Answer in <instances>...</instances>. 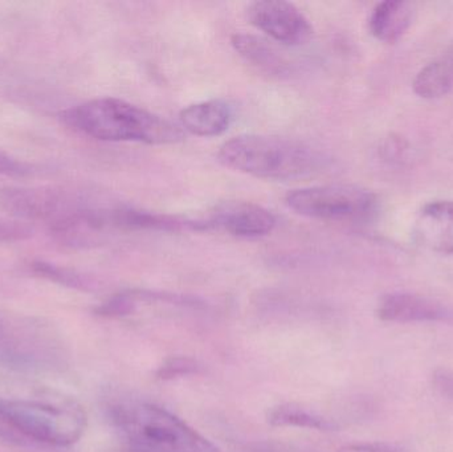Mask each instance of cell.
I'll return each instance as SVG.
<instances>
[{
  "instance_id": "10",
  "label": "cell",
  "mask_w": 453,
  "mask_h": 452,
  "mask_svg": "<svg viewBox=\"0 0 453 452\" xmlns=\"http://www.w3.org/2000/svg\"><path fill=\"white\" fill-rule=\"evenodd\" d=\"M412 234L425 249L453 255V201H435L423 206L415 218Z\"/></svg>"
},
{
  "instance_id": "18",
  "label": "cell",
  "mask_w": 453,
  "mask_h": 452,
  "mask_svg": "<svg viewBox=\"0 0 453 452\" xmlns=\"http://www.w3.org/2000/svg\"><path fill=\"white\" fill-rule=\"evenodd\" d=\"M201 366L196 361L188 357H175L167 360L157 372L161 379H174L178 377L191 376L199 373Z\"/></svg>"
},
{
  "instance_id": "2",
  "label": "cell",
  "mask_w": 453,
  "mask_h": 452,
  "mask_svg": "<svg viewBox=\"0 0 453 452\" xmlns=\"http://www.w3.org/2000/svg\"><path fill=\"white\" fill-rule=\"evenodd\" d=\"M218 159L228 169L261 178L293 180L321 172L325 158L317 149L274 135H237L220 146Z\"/></svg>"
},
{
  "instance_id": "13",
  "label": "cell",
  "mask_w": 453,
  "mask_h": 452,
  "mask_svg": "<svg viewBox=\"0 0 453 452\" xmlns=\"http://www.w3.org/2000/svg\"><path fill=\"white\" fill-rule=\"evenodd\" d=\"M232 47L247 63L257 66L269 74H285L288 63L279 50L261 37L247 34H234L231 39Z\"/></svg>"
},
{
  "instance_id": "16",
  "label": "cell",
  "mask_w": 453,
  "mask_h": 452,
  "mask_svg": "<svg viewBox=\"0 0 453 452\" xmlns=\"http://www.w3.org/2000/svg\"><path fill=\"white\" fill-rule=\"evenodd\" d=\"M32 271L36 275L71 288H87L88 281L80 273L68 268L58 267L45 262H34L31 264Z\"/></svg>"
},
{
  "instance_id": "23",
  "label": "cell",
  "mask_w": 453,
  "mask_h": 452,
  "mask_svg": "<svg viewBox=\"0 0 453 452\" xmlns=\"http://www.w3.org/2000/svg\"><path fill=\"white\" fill-rule=\"evenodd\" d=\"M338 452H401V450L391 443H358V445L345 446Z\"/></svg>"
},
{
  "instance_id": "22",
  "label": "cell",
  "mask_w": 453,
  "mask_h": 452,
  "mask_svg": "<svg viewBox=\"0 0 453 452\" xmlns=\"http://www.w3.org/2000/svg\"><path fill=\"white\" fill-rule=\"evenodd\" d=\"M434 387L439 395L453 400V371L451 369H441L434 374Z\"/></svg>"
},
{
  "instance_id": "9",
  "label": "cell",
  "mask_w": 453,
  "mask_h": 452,
  "mask_svg": "<svg viewBox=\"0 0 453 452\" xmlns=\"http://www.w3.org/2000/svg\"><path fill=\"white\" fill-rule=\"evenodd\" d=\"M377 316L386 323H433L451 320L449 308L412 294L385 295L378 303Z\"/></svg>"
},
{
  "instance_id": "3",
  "label": "cell",
  "mask_w": 453,
  "mask_h": 452,
  "mask_svg": "<svg viewBox=\"0 0 453 452\" xmlns=\"http://www.w3.org/2000/svg\"><path fill=\"white\" fill-rule=\"evenodd\" d=\"M109 418L125 446L135 452H220L182 419L153 403L116 401Z\"/></svg>"
},
{
  "instance_id": "1",
  "label": "cell",
  "mask_w": 453,
  "mask_h": 452,
  "mask_svg": "<svg viewBox=\"0 0 453 452\" xmlns=\"http://www.w3.org/2000/svg\"><path fill=\"white\" fill-rule=\"evenodd\" d=\"M61 121L88 137L108 142L172 145L185 138L177 125L119 98L87 101L60 113Z\"/></svg>"
},
{
  "instance_id": "7",
  "label": "cell",
  "mask_w": 453,
  "mask_h": 452,
  "mask_svg": "<svg viewBox=\"0 0 453 452\" xmlns=\"http://www.w3.org/2000/svg\"><path fill=\"white\" fill-rule=\"evenodd\" d=\"M248 19L256 28L281 44H305L313 34L308 18L295 4L281 0L252 3L248 7Z\"/></svg>"
},
{
  "instance_id": "20",
  "label": "cell",
  "mask_w": 453,
  "mask_h": 452,
  "mask_svg": "<svg viewBox=\"0 0 453 452\" xmlns=\"http://www.w3.org/2000/svg\"><path fill=\"white\" fill-rule=\"evenodd\" d=\"M34 167H32L31 165L0 150V175L12 178H24L34 174Z\"/></svg>"
},
{
  "instance_id": "19",
  "label": "cell",
  "mask_w": 453,
  "mask_h": 452,
  "mask_svg": "<svg viewBox=\"0 0 453 452\" xmlns=\"http://www.w3.org/2000/svg\"><path fill=\"white\" fill-rule=\"evenodd\" d=\"M34 230L28 225L18 220L0 219V241L15 243L31 238Z\"/></svg>"
},
{
  "instance_id": "8",
  "label": "cell",
  "mask_w": 453,
  "mask_h": 452,
  "mask_svg": "<svg viewBox=\"0 0 453 452\" xmlns=\"http://www.w3.org/2000/svg\"><path fill=\"white\" fill-rule=\"evenodd\" d=\"M202 222L204 230L217 228L237 238L255 239L271 234L276 226V218L258 204L228 201L217 204Z\"/></svg>"
},
{
  "instance_id": "17",
  "label": "cell",
  "mask_w": 453,
  "mask_h": 452,
  "mask_svg": "<svg viewBox=\"0 0 453 452\" xmlns=\"http://www.w3.org/2000/svg\"><path fill=\"white\" fill-rule=\"evenodd\" d=\"M135 304L137 302L133 297L132 291L122 292V294L114 295L113 297L106 300L96 310V313L103 318H121V316L132 313Z\"/></svg>"
},
{
  "instance_id": "21",
  "label": "cell",
  "mask_w": 453,
  "mask_h": 452,
  "mask_svg": "<svg viewBox=\"0 0 453 452\" xmlns=\"http://www.w3.org/2000/svg\"><path fill=\"white\" fill-rule=\"evenodd\" d=\"M0 443L13 448H32L31 443L27 442L12 426L5 417L0 413Z\"/></svg>"
},
{
  "instance_id": "4",
  "label": "cell",
  "mask_w": 453,
  "mask_h": 452,
  "mask_svg": "<svg viewBox=\"0 0 453 452\" xmlns=\"http://www.w3.org/2000/svg\"><path fill=\"white\" fill-rule=\"evenodd\" d=\"M0 413L32 448L73 445L87 427V414L74 402L0 400Z\"/></svg>"
},
{
  "instance_id": "6",
  "label": "cell",
  "mask_w": 453,
  "mask_h": 452,
  "mask_svg": "<svg viewBox=\"0 0 453 452\" xmlns=\"http://www.w3.org/2000/svg\"><path fill=\"white\" fill-rule=\"evenodd\" d=\"M85 199L56 188H4L0 207L13 218L53 225L79 209Z\"/></svg>"
},
{
  "instance_id": "11",
  "label": "cell",
  "mask_w": 453,
  "mask_h": 452,
  "mask_svg": "<svg viewBox=\"0 0 453 452\" xmlns=\"http://www.w3.org/2000/svg\"><path fill=\"white\" fill-rule=\"evenodd\" d=\"M234 119L232 106L225 100H209L193 103L180 114V125L186 132L198 137L223 134Z\"/></svg>"
},
{
  "instance_id": "12",
  "label": "cell",
  "mask_w": 453,
  "mask_h": 452,
  "mask_svg": "<svg viewBox=\"0 0 453 452\" xmlns=\"http://www.w3.org/2000/svg\"><path fill=\"white\" fill-rule=\"evenodd\" d=\"M414 19V7L403 0H386L372 10L369 31L380 42L394 44L404 36Z\"/></svg>"
},
{
  "instance_id": "14",
  "label": "cell",
  "mask_w": 453,
  "mask_h": 452,
  "mask_svg": "<svg viewBox=\"0 0 453 452\" xmlns=\"http://www.w3.org/2000/svg\"><path fill=\"white\" fill-rule=\"evenodd\" d=\"M412 88L419 97L427 100L449 95L453 89V53L423 66L415 77Z\"/></svg>"
},
{
  "instance_id": "15",
  "label": "cell",
  "mask_w": 453,
  "mask_h": 452,
  "mask_svg": "<svg viewBox=\"0 0 453 452\" xmlns=\"http://www.w3.org/2000/svg\"><path fill=\"white\" fill-rule=\"evenodd\" d=\"M268 424L276 427H300V429L332 432L335 425L316 411L295 403H282L268 411Z\"/></svg>"
},
{
  "instance_id": "5",
  "label": "cell",
  "mask_w": 453,
  "mask_h": 452,
  "mask_svg": "<svg viewBox=\"0 0 453 452\" xmlns=\"http://www.w3.org/2000/svg\"><path fill=\"white\" fill-rule=\"evenodd\" d=\"M288 207L303 217L335 222H361L377 212L378 199L353 185H324L297 188L285 196Z\"/></svg>"
}]
</instances>
